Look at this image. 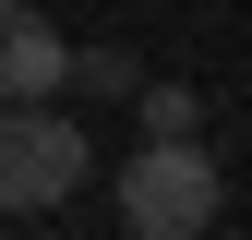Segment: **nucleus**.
Here are the masks:
<instances>
[{"label": "nucleus", "instance_id": "nucleus-2", "mask_svg": "<svg viewBox=\"0 0 252 240\" xmlns=\"http://www.w3.org/2000/svg\"><path fill=\"white\" fill-rule=\"evenodd\" d=\"M120 228L132 240H204L216 228V156H204V132H144V156H120Z\"/></svg>", "mask_w": 252, "mask_h": 240}, {"label": "nucleus", "instance_id": "nucleus-3", "mask_svg": "<svg viewBox=\"0 0 252 240\" xmlns=\"http://www.w3.org/2000/svg\"><path fill=\"white\" fill-rule=\"evenodd\" d=\"M60 72H72V36L36 0H0V96H60Z\"/></svg>", "mask_w": 252, "mask_h": 240}, {"label": "nucleus", "instance_id": "nucleus-1", "mask_svg": "<svg viewBox=\"0 0 252 240\" xmlns=\"http://www.w3.org/2000/svg\"><path fill=\"white\" fill-rule=\"evenodd\" d=\"M84 168H96V144L60 96H0V216H60Z\"/></svg>", "mask_w": 252, "mask_h": 240}, {"label": "nucleus", "instance_id": "nucleus-5", "mask_svg": "<svg viewBox=\"0 0 252 240\" xmlns=\"http://www.w3.org/2000/svg\"><path fill=\"white\" fill-rule=\"evenodd\" d=\"M132 108H144V132H204V96H192V84H132Z\"/></svg>", "mask_w": 252, "mask_h": 240}, {"label": "nucleus", "instance_id": "nucleus-4", "mask_svg": "<svg viewBox=\"0 0 252 240\" xmlns=\"http://www.w3.org/2000/svg\"><path fill=\"white\" fill-rule=\"evenodd\" d=\"M132 84H144V60H132V48H72V72H60V96H96V108H120Z\"/></svg>", "mask_w": 252, "mask_h": 240}]
</instances>
